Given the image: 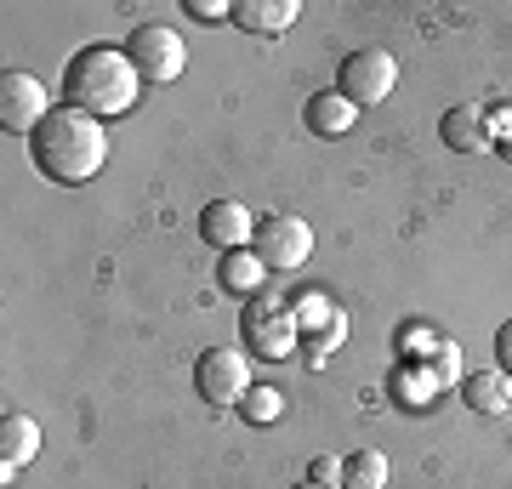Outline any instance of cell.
I'll list each match as a JSON object with an SVG mask.
<instances>
[{
	"mask_svg": "<svg viewBox=\"0 0 512 489\" xmlns=\"http://www.w3.org/2000/svg\"><path fill=\"white\" fill-rule=\"evenodd\" d=\"M296 325H302V336H308L313 353H336V347L348 342V313L336 308L325 290L296 296Z\"/></svg>",
	"mask_w": 512,
	"mask_h": 489,
	"instance_id": "cell-9",
	"label": "cell"
},
{
	"mask_svg": "<svg viewBox=\"0 0 512 489\" xmlns=\"http://www.w3.org/2000/svg\"><path fill=\"white\" fill-rule=\"evenodd\" d=\"M200 239H205V245H217L222 256H228V251H251L256 217L239 200H211L200 211Z\"/></svg>",
	"mask_w": 512,
	"mask_h": 489,
	"instance_id": "cell-10",
	"label": "cell"
},
{
	"mask_svg": "<svg viewBox=\"0 0 512 489\" xmlns=\"http://www.w3.org/2000/svg\"><path fill=\"white\" fill-rule=\"evenodd\" d=\"M387 484V455L382 450H353L342 461V489H382Z\"/></svg>",
	"mask_w": 512,
	"mask_h": 489,
	"instance_id": "cell-19",
	"label": "cell"
},
{
	"mask_svg": "<svg viewBox=\"0 0 512 489\" xmlns=\"http://www.w3.org/2000/svg\"><path fill=\"white\" fill-rule=\"evenodd\" d=\"M439 137H444V148H456V154H484V148H490L484 109H478V103H456V109H444Z\"/></svg>",
	"mask_w": 512,
	"mask_h": 489,
	"instance_id": "cell-12",
	"label": "cell"
},
{
	"mask_svg": "<svg viewBox=\"0 0 512 489\" xmlns=\"http://www.w3.org/2000/svg\"><path fill=\"white\" fill-rule=\"evenodd\" d=\"M484 131L490 143H512V109H484Z\"/></svg>",
	"mask_w": 512,
	"mask_h": 489,
	"instance_id": "cell-23",
	"label": "cell"
},
{
	"mask_svg": "<svg viewBox=\"0 0 512 489\" xmlns=\"http://www.w3.org/2000/svg\"><path fill=\"white\" fill-rule=\"evenodd\" d=\"M308 484L342 489V461H330V455H313V461H308Z\"/></svg>",
	"mask_w": 512,
	"mask_h": 489,
	"instance_id": "cell-22",
	"label": "cell"
},
{
	"mask_svg": "<svg viewBox=\"0 0 512 489\" xmlns=\"http://www.w3.org/2000/svg\"><path fill=\"white\" fill-rule=\"evenodd\" d=\"M501 154H507V160H512V143H501Z\"/></svg>",
	"mask_w": 512,
	"mask_h": 489,
	"instance_id": "cell-26",
	"label": "cell"
},
{
	"mask_svg": "<svg viewBox=\"0 0 512 489\" xmlns=\"http://www.w3.org/2000/svg\"><path fill=\"white\" fill-rule=\"evenodd\" d=\"M495 364H501V370L512 376V319H507L501 330H495Z\"/></svg>",
	"mask_w": 512,
	"mask_h": 489,
	"instance_id": "cell-25",
	"label": "cell"
},
{
	"mask_svg": "<svg viewBox=\"0 0 512 489\" xmlns=\"http://www.w3.org/2000/svg\"><path fill=\"white\" fill-rule=\"evenodd\" d=\"M302 18L296 0H234V23L245 35H285Z\"/></svg>",
	"mask_w": 512,
	"mask_h": 489,
	"instance_id": "cell-11",
	"label": "cell"
},
{
	"mask_svg": "<svg viewBox=\"0 0 512 489\" xmlns=\"http://www.w3.org/2000/svg\"><path fill=\"white\" fill-rule=\"evenodd\" d=\"M439 347H444V336L433 325H421V319H404V325L393 330V353H399V364H427Z\"/></svg>",
	"mask_w": 512,
	"mask_h": 489,
	"instance_id": "cell-17",
	"label": "cell"
},
{
	"mask_svg": "<svg viewBox=\"0 0 512 489\" xmlns=\"http://www.w3.org/2000/svg\"><path fill=\"white\" fill-rule=\"evenodd\" d=\"M427 364H433V381H439V393H444V387H461V376H467V370H461V347H456V342H444Z\"/></svg>",
	"mask_w": 512,
	"mask_h": 489,
	"instance_id": "cell-21",
	"label": "cell"
},
{
	"mask_svg": "<svg viewBox=\"0 0 512 489\" xmlns=\"http://www.w3.org/2000/svg\"><path fill=\"white\" fill-rule=\"evenodd\" d=\"M188 12L200 23H222V18H234V6L228 0H188Z\"/></svg>",
	"mask_w": 512,
	"mask_h": 489,
	"instance_id": "cell-24",
	"label": "cell"
},
{
	"mask_svg": "<svg viewBox=\"0 0 512 489\" xmlns=\"http://www.w3.org/2000/svg\"><path fill=\"white\" fill-rule=\"evenodd\" d=\"M46 114H52V91H46V80H40V74H23V69L0 74V126L29 137Z\"/></svg>",
	"mask_w": 512,
	"mask_h": 489,
	"instance_id": "cell-8",
	"label": "cell"
},
{
	"mask_svg": "<svg viewBox=\"0 0 512 489\" xmlns=\"http://www.w3.org/2000/svg\"><path fill=\"white\" fill-rule=\"evenodd\" d=\"M461 399L473 404L478 416H501V410H512V376L495 364V370H467L461 376Z\"/></svg>",
	"mask_w": 512,
	"mask_h": 489,
	"instance_id": "cell-13",
	"label": "cell"
},
{
	"mask_svg": "<svg viewBox=\"0 0 512 489\" xmlns=\"http://www.w3.org/2000/svg\"><path fill=\"white\" fill-rule=\"evenodd\" d=\"M29 160L52 182H92L109 160V126L80 109H52L29 131Z\"/></svg>",
	"mask_w": 512,
	"mask_h": 489,
	"instance_id": "cell-1",
	"label": "cell"
},
{
	"mask_svg": "<svg viewBox=\"0 0 512 489\" xmlns=\"http://www.w3.org/2000/svg\"><path fill=\"white\" fill-rule=\"evenodd\" d=\"M387 387H393V393H399V404H410V410L433 404V393H439V381H433V364H399Z\"/></svg>",
	"mask_w": 512,
	"mask_h": 489,
	"instance_id": "cell-18",
	"label": "cell"
},
{
	"mask_svg": "<svg viewBox=\"0 0 512 489\" xmlns=\"http://www.w3.org/2000/svg\"><path fill=\"white\" fill-rule=\"evenodd\" d=\"M217 279H222V290H234V296H256V290H268V268L256 262V251H228L217 262Z\"/></svg>",
	"mask_w": 512,
	"mask_h": 489,
	"instance_id": "cell-16",
	"label": "cell"
},
{
	"mask_svg": "<svg viewBox=\"0 0 512 489\" xmlns=\"http://www.w3.org/2000/svg\"><path fill=\"white\" fill-rule=\"evenodd\" d=\"M251 364L239 347H205L200 364H194V393L205 404H217V410H239V399L251 393Z\"/></svg>",
	"mask_w": 512,
	"mask_h": 489,
	"instance_id": "cell-5",
	"label": "cell"
},
{
	"mask_svg": "<svg viewBox=\"0 0 512 489\" xmlns=\"http://www.w3.org/2000/svg\"><path fill=\"white\" fill-rule=\"evenodd\" d=\"M251 251L268 273H291L313 256V228L302 217H285V211H279V217H256Z\"/></svg>",
	"mask_w": 512,
	"mask_h": 489,
	"instance_id": "cell-7",
	"label": "cell"
},
{
	"mask_svg": "<svg viewBox=\"0 0 512 489\" xmlns=\"http://www.w3.org/2000/svg\"><path fill=\"white\" fill-rule=\"evenodd\" d=\"M296 489H319V484H296Z\"/></svg>",
	"mask_w": 512,
	"mask_h": 489,
	"instance_id": "cell-27",
	"label": "cell"
},
{
	"mask_svg": "<svg viewBox=\"0 0 512 489\" xmlns=\"http://www.w3.org/2000/svg\"><path fill=\"white\" fill-rule=\"evenodd\" d=\"M40 450V421L23 416V410H6V421H0V467H29Z\"/></svg>",
	"mask_w": 512,
	"mask_h": 489,
	"instance_id": "cell-15",
	"label": "cell"
},
{
	"mask_svg": "<svg viewBox=\"0 0 512 489\" xmlns=\"http://www.w3.org/2000/svg\"><path fill=\"white\" fill-rule=\"evenodd\" d=\"M279 410H285V393H279V387H251V393L239 399V416L251 421V427H268V421H279Z\"/></svg>",
	"mask_w": 512,
	"mask_h": 489,
	"instance_id": "cell-20",
	"label": "cell"
},
{
	"mask_svg": "<svg viewBox=\"0 0 512 489\" xmlns=\"http://www.w3.org/2000/svg\"><path fill=\"white\" fill-rule=\"evenodd\" d=\"M353 103L342 97V91L330 86V91H313L308 103H302V120H308L313 137H342V131H353Z\"/></svg>",
	"mask_w": 512,
	"mask_h": 489,
	"instance_id": "cell-14",
	"label": "cell"
},
{
	"mask_svg": "<svg viewBox=\"0 0 512 489\" xmlns=\"http://www.w3.org/2000/svg\"><path fill=\"white\" fill-rule=\"evenodd\" d=\"M126 57H131V69L143 74L148 86H165V80H177L188 63V46L177 29H165V23H137L126 35Z\"/></svg>",
	"mask_w": 512,
	"mask_h": 489,
	"instance_id": "cell-6",
	"label": "cell"
},
{
	"mask_svg": "<svg viewBox=\"0 0 512 489\" xmlns=\"http://www.w3.org/2000/svg\"><path fill=\"white\" fill-rule=\"evenodd\" d=\"M393 86H399V63H393L387 46H359V52H348L342 57V69H336V91L348 97L353 109H376V103H387Z\"/></svg>",
	"mask_w": 512,
	"mask_h": 489,
	"instance_id": "cell-4",
	"label": "cell"
},
{
	"mask_svg": "<svg viewBox=\"0 0 512 489\" xmlns=\"http://www.w3.org/2000/svg\"><path fill=\"white\" fill-rule=\"evenodd\" d=\"M137 91H143V74L131 69L126 46H86V52H74L69 69H63V97H69V109L92 114V120L126 114L131 103H137Z\"/></svg>",
	"mask_w": 512,
	"mask_h": 489,
	"instance_id": "cell-2",
	"label": "cell"
},
{
	"mask_svg": "<svg viewBox=\"0 0 512 489\" xmlns=\"http://www.w3.org/2000/svg\"><path fill=\"white\" fill-rule=\"evenodd\" d=\"M239 342H245V353H256V359H285V353H296V342H302L296 302H285L279 290L245 296V308H239Z\"/></svg>",
	"mask_w": 512,
	"mask_h": 489,
	"instance_id": "cell-3",
	"label": "cell"
}]
</instances>
